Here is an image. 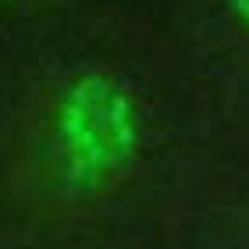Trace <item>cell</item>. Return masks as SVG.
<instances>
[{"instance_id": "1", "label": "cell", "mask_w": 249, "mask_h": 249, "mask_svg": "<svg viewBox=\"0 0 249 249\" xmlns=\"http://www.w3.org/2000/svg\"><path fill=\"white\" fill-rule=\"evenodd\" d=\"M57 139L71 185L96 189L139 150V107L118 78L86 71L57 104Z\"/></svg>"}, {"instance_id": "2", "label": "cell", "mask_w": 249, "mask_h": 249, "mask_svg": "<svg viewBox=\"0 0 249 249\" xmlns=\"http://www.w3.org/2000/svg\"><path fill=\"white\" fill-rule=\"evenodd\" d=\"M228 7H231V18L249 32V0H228Z\"/></svg>"}]
</instances>
